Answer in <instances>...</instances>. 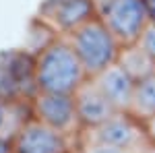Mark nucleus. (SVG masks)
Returning a JSON list of instances; mask_svg holds the SVG:
<instances>
[{"instance_id": "nucleus-1", "label": "nucleus", "mask_w": 155, "mask_h": 153, "mask_svg": "<svg viewBox=\"0 0 155 153\" xmlns=\"http://www.w3.org/2000/svg\"><path fill=\"white\" fill-rule=\"evenodd\" d=\"M87 79L89 75L66 37H60L54 46L35 58L37 91L74 93Z\"/></svg>"}, {"instance_id": "nucleus-2", "label": "nucleus", "mask_w": 155, "mask_h": 153, "mask_svg": "<svg viewBox=\"0 0 155 153\" xmlns=\"http://www.w3.org/2000/svg\"><path fill=\"white\" fill-rule=\"evenodd\" d=\"M66 39L89 77H95L104 68L116 64L120 48H122L118 37L97 17L91 19L89 23H85L83 27H79L77 31H72L71 35H66Z\"/></svg>"}, {"instance_id": "nucleus-3", "label": "nucleus", "mask_w": 155, "mask_h": 153, "mask_svg": "<svg viewBox=\"0 0 155 153\" xmlns=\"http://www.w3.org/2000/svg\"><path fill=\"white\" fill-rule=\"evenodd\" d=\"M93 6L97 19L106 23L122 46L137 44L149 25V15L143 0H93Z\"/></svg>"}, {"instance_id": "nucleus-4", "label": "nucleus", "mask_w": 155, "mask_h": 153, "mask_svg": "<svg viewBox=\"0 0 155 153\" xmlns=\"http://www.w3.org/2000/svg\"><path fill=\"white\" fill-rule=\"evenodd\" d=\"M37 93L35 58L23 48L0 52V97L33 99Z\"/></svg>"}, {"instance_id": "nucleus-5", "label": "nucleus", "mask_w": 155, "mask_h": 153, "mask_svg": "<svg viewBox=\"0 0 155 153\" xmlns=\"http://www.w3.org/2000/svg\"><path fill=\"white\" fill-rule=\"evenodd\" d=\"M81 139L31 118L12 141V153H79Z\"/></svg>"}, {"instance_id": "nucleus-6", "label": "nucleus", "mask_w": 155, "mask_h": 153, "mask_svg": "<svg viewBox=\"0 0 155 153\" xmlns=\"http://www.w3.org/2000/svg\"><path fill=\"white\" fill-rule=\"evenodd\" d=\"M33 118L48 124L52 128L66 132L71 137H83L81 120L74 106V95L72 93H48V91H37L31 99Z\"/></svg>"}, {"instance_id": "nucleus-7", "label": "nucleus", "mask_w": 155, "mask_h": 153, "mask_svg": "<svg viewBox=\"0 0 155 153\" xmlns=\"http://www.w3.org/2000/svg\"><path fill=\"white\" fill-rule=\"evenodd\" d=\"M83 139L106 143V145L126 149V151H132V153H139L149 143L147 135H145L143 122L139 118H134L130 112H116L101 126L83 132Z\"/></svg>"}, {"instance_id": "nucleus-8", "label": "nucleus", "mask_w": 155, "mask_h": 153, "mask_svg": "<svg viewBox=\"0 0 155 153\" xmlns=\"http://www.w3.org/2000/svg\"><path fill=\"white\" fill-rule=\"evenodd\" d=\"M35 15L48 21L62 37L97 17L93 0H41Z\"/></svg>"}, {"instance_id": "nucleus-9", "label": "nucleus", "mask_w": 155, "mask_h": 153, "mask_svg": "<svg viewBox=\"0 0 155 153\" xmlns=\"http://www.w3.org/2000/svg\"><path fill=\"white\" fill-rule=\"evenodd\" d=\"M72 95H74V106H77V114H79V120H81L83 132L101 126L104 122H107L118 112L91 77Z\"/></svg>"}, {"instance_id": "nucleus-10", "label": "nucleus", "mask_w": 155, "mask_h": 153, "mask_svg": "<svg viewBox=\"0 0 155 153\" xmlns=\"http://www.w3.org/2000/svg\"><path fill=\"white\" fill-rule=\"evenodd\" d=\"M93 81L99 85V89L104 91L107 99L112 101V106L118 112H128L132 104V95H134V87L137 83L124 72V68L118 62L97 72L95 77H91Z\"/></svg>"}, {"instance_id": "nucleus-11", "label": "nucleus", "mask_w": 155, "mask_h": 153, "mask_svg": "<svg viewBox=\"0 0 155 153\" xmlns=\"http://www.w3.org/2000/svg\"><path fill=\"white\" fill-rule=\"evenodd\" d=\"M31 118H33L31 99H2L0 97V139L12 143Z\"/></svg>"}, {"instance_id": "nucleus-12", "label": "nucleus", "mask_w": 155, "mask_h": 153, "mask_svg": "<svg viewBox=\"0 0 155 153\" xmlns=\"http://www.w3.org/2000/svg\"><path fill=\"white\" fill-rule=\"evenodd\" d=\"M116 62L124 68V72L134 83H139V81H143V79H147V77L155 75V58L147 50H143L139 44H126V46H122Z\"/></svg>"}, {"instance_id": "nucleus-13", "label": "nucleus", "mask_w": 155, "mask_h": 153, "mask_svg": "<svg viewBox=\"0 0 155 153\" xmlns=\"http://www.w3.org/2000/svg\"><path fill=\"white\" fill-rule=\"evenodd\" d=\"M60 37L62 35H60L48 21H44L41 17L33 15L29 25H27V31H25L23 46L21 48H23L27 54H31L33 58H37L41 52H46L50 46H54Z\"/></svg>"}, {"instance_id": "nucleus-14", "label": "nucleus", "mask_w": 155, "mask_h": 153, "mask_svg": "<svg viewBox=\"0 0 155 153\" xmlns=\"http://www.w3.org/2000/svg\"><path fill=\"white\" fill-rule=\"evenodd\" d=\"M128 112L134 118H139L141 122L155 116V75H151V77H147V79L137 83Z\"/></svg>"}, {"instance_id": "nucleus-15", "label": "nucleus", "mask_w": 155, "mask_h": 153, "mask_svg": "<svg viewBox=\"0 0 155 153\" xmlns=\"http://www.w3.org/2000/svg\"><path fill=\"white\" fill-rule=\"evenodd\" d=\"M79 153H132L126 149H118L106 143H97V141H89V139H81V151Z\"/></svg>"}, {"instance_id": "nucleus-16", "label": "nucleus", "mask_w": 155, "mask_h": 153, "mask_svg": "<svg viewBox=\"0 0 155 153\" xmlns=\"http://www.w3.org/2000/svg\"><path fill=\"white\" fill-rule=\"evenodd\" d=\"M137 44L143 48V50H147V52L155 58V23H149L147 27H145V31L141 33V37H139Z\"/></svg>"}, {"instance_id": "nucleus-17", "label": "nucleus", "mask_w": 155, "mask_h": 153, "mask_svg": "<svg viewBox=\"0 0 155 153\" xmlns=\"http://www.w3.org/2000/svg\"><path fill=\"white\" fill-rule=\"evenodd\" d=\"M143 126H145V135H147V141H149V143H155V116L147 118V120L143 122Z\"/></svg>"}, {"instance_id": "nucleus-18", "label": "nucleus", "mask_w": 155, "mask_h": 153, "mask_svg": "<svg viewBox=\"0 0 155 153\" xmlns=\"http://www.w3.org/2000/svg\"><path fill=\"white\" fill-rule=\"evenodd\" d=\"M147 15H149V23H155V0H143Z\"/></svg>"}, {"instance_id": "nucleus-19", "label": "nucleus", "mask_w": 155, "mask_h": 153, "mask_svg": "<svg viewBox=\"0 0 155 153\" xmlns=\"http://www.w3.org/2000/svg\"><path fill=\"white\" fill-rule=\"evenodd\" d=\"M0 153H12V143L0 139Z\"/></svg>"}, {"instance_id": "nucleus-20", "label": "nucleus", "mask_w": 155, "mask_h": 153, "mask_svg": "<svg viewBox=\"0 0 155 153\" xmlns=\"http://www.w3.org/2000/svg\"><path fill=\"white\" fill-rule=\"evenodd\" d=\"M139 153H155V143H147Z\"/></svg>"}]
</instances>
